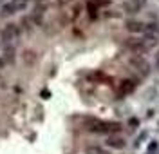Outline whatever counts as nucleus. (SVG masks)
<instances>
[{"mask_svg":"<svg viewBox=\"0 0 159 154\" xmlns=\"http://www.w3.org/2000/svg\"><path fill=\"white\" fill-rule=\"evenodd\" d=\"M85 129L90 133H98V134H109V133H118L121 129V125L116 122H101L96 118H85Z\"/></svg>","mask_w":159,"mask_h":154,"instance_id":"1","label":"nucleus"},{"mask_svg":"<svg viewBox=\"0 0 159 154\" xmlns=\"http://www.w3.org/2000/svg\"><path fill=\"white\" fill-rule=\"evenodd\" d=\"M145 4H147V0H127L123 4V9L127 13H138L145 7Z\"/></svg>","mask_w":159,"mask_h":154,"instance_id":"2","label":"nucleus"},{"mask_svg":"<svg viewBox=\"0 0 159 154\" xmlns=\"http://www.w3.org/2000/svg\"><path fill=\"white\" fill-rule=\"evenodd\" d=\"M16 36H18V29H16V26H6L4 29H2V40L6 42H11V40H16Z\"/></svg>","mask_w":159,"mask_h":154,"instance_id":"3","label":"nucleus"},{"mask_svg":"<svg viewBox=\"0 0 159 154\" xmlns=\"http://www.w3.org/2000/svg\"><path fill=\"white\" fill-rule=\"evenodd\" d=\"M130 65L138 67V71H141L143 74H148V72H150L148 63H147L145 60H141V58H138V56H132V58H130Z\"/></svg>","mask_w":159,"mask_h":154,"instance_id":"4","label":"nucleus"},{"mask_svg":"<svg viewBox=\"0 0 159 154\" xmlns=\"http://www.w3.org/2000/svg\"><path fill=\"white\" fill-rule=\"evenodd\" d=\"M107 145H109V147H112V149H125L127 142H125L121 136H109Z\"/></svg>","mask_w":159,"mask_h":154,"instance_id":"5","label":"nucleus"},{"mask_svg":"<svg viewBox=\"0 0 159 154\" xmlns=\"http://www.w3.org/2000/svg\"><path fill=\"white\" fill-rule=\"evenodd\" d=\"M127 29L132 31V33H143L145 31V24H141L138 20H129L127 22Z\"/></svg>","mask_w":159,"mask_h":154,"instance_id":"6","label":"nucleus"},{"mask_svg":"<svg viewBox=\"0 0 159 154\" xmlns=\"http://www.w3.org/2000/svg\"><path fill=\"white\" fill-rule=\"evenodd\" d=\"M134 87H136V85L130 82V80H123V82L119 83V92H121V94H130V92L134 91Z\"/></svg>","mask_w":159,"mask_h":154,"instance_id":"7","label":"nucleus"},{"mask_svg":"<svg viewBox=\"0 0 159 154\" xmlns=\"http://www.w3.org/2000/svg\"><path fill=\"white\" fill-rule=\"evenodd\" d=\"M85 154H110V152L105 151L103 147H98V145H87L85 147Z\"/></svg>","mask_w":159,"mask_h":154,"instance_id":"8","label":"nucleus"},{"mask_svg":"<svg viewBox=\"0 0 159 154\" xmlns=\"http://www.w3.org/2000/svg\"><path fill=\"white\" fill-rule=\"evenodd\" d=\"M34 60H36V54L33 51L24 53V62H25V63H34Z\"/></svg>","mask_w":159,"mask_h":154,"instance_id":"9","label":"nucleus"},{"mask_svg":"<svg viewBox=\"0 0 159 154\" xmlns=\"http://www.w3.org/2000/svg\"><path fill=\"white\" fill-rule=\"evenodd\" d=\"M11 4L15 6V11H16V9H24V7L27 6V0H13Z\"/></svg>","mask_w":159,"mask_h":154,"instance_id":"10","label":"nucleus"},{"mask_svg":"<svg viewBox=\"0 0 159 154\" xmlns=\"http://www.w3.org/2000/svg\"><path fill=\"white\" fill-rule=\"evenodd\" d=\"M6 58H7V60H15V51H13V49H6Z\"/></svg>","mask_w":159,"mask_h":154,"instance_id":"11","label":"nucleus"},{"mask_svg":"<svg viewBox=\"0 0 159 154\" xmlns=\"http://www.w3.org/2000/svg\"><path fill=\"white\" fill-rule=\"evenodd\" d=\"M4 13H15V6H13V4L4 6Z\"/></svg>","mask_w":159,"mask_h":154,"instance_id":"12","label":"nucleus"},{"mask_svg":"<svg viewBox=\"0 0 159 154\" xmlns=\"http://www.w3.org/2000/svg\"><path fill=\"white\" fill-rule=\"evenodd\" d=\"M138 118H130V120H129V125H130V127H132V129H136V127H138Z\"/></svg>","mask_w":159,"mask_h":154,"instance_id":"13","label":"nucleus"},{"mask_svg":"<svg viewBox=\"0 0 159 154\" xmlns=\"http://www.w3.org/2000/svg\"><path fill=\"white\" fill-rule=\"evenodd\" d=\"M42 96H43V98H49L51 92H49V91H42Z\"/></svg>","mask_w":159,"mask_h":154,"instance_id":"14","label":"nucleus"}]
</instances>
